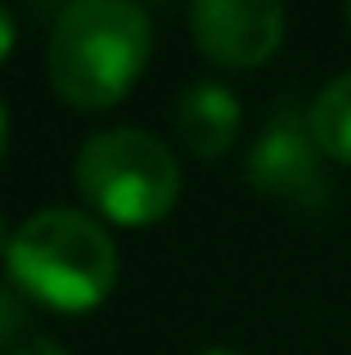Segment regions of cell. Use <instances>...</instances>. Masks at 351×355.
<instances>
[{
  "mask_svg": "<svg viewBox=\"0 0 351 355\" xmlns=\"http://www.w3.org/2000/svg\"><path fill=\"white\" fill-rule=\"evenodd\" d=\"M153 50V23L131 0H72L59 9L45 45L50 86L81 113L117 104L140 81Z\"/></svg>",
  "mask_w": 351,
  "mask_h": 355,
  "instance_id": "cell-1",
  "label": "cell"
},
{
  "mask_svg": "<svg viewBox=\"0 0 351 355\" xmlns=\"http://www.w3.org/2000/svg\"><path fill=\"white\" fill-rule=\"evenodd\" d=\"M9 279L54 311H90L117 284V248L95 216L45 207L9 239Z\"/></svg>",
  "mask_w": 351,
  "mask_h": 355,
  "instance_id": "cell-2",
  "label": "cell"
},
{
  "mask_svg": "<svg viewBox=\"0 0 351 355\" xmlns=\"http://www.w3.org/2000/svg\"><path fill=\"white\" fill-rule=\"evenodd\" d=\"M77 193L117 225H153L180 198V162L140 126L99 130L77 153Z\"/></svg>",
  "mask_w": 351,
  "mask_h": 355,
  "instance_id": "cell-3",
  "label": "cell"
},
{
  "mask_svg": "<svg viewBox=\"0 0 351 355\" xmlns=\"http://www.w3.org/2000/svg\"><path fill=\"white\" fill-rule=\"evenodd\" d=\"M248 184L257 193L298 202V207H320L329 198L325 180V153H320L311 121L293 108H280L257 144L248 148Z\"/></svg>",
  "mask_w": 351,
  "mask_h": 355,
  "instance_id": "cell-4",
  "label": "cell"
},
{
  "mask_svg": "<svg viewBox=\"0 0 351 355\" xmlns=\"http://www.w3.org/2000/svg\"><path fill=\"white\" fill-rule=\"evenodd\" d=\"M289 14L275 0H198L189 5L194 45L221 68H257L284 45Z\"/></svg>",
  "mask_w": 351,
  "mask_h": 355,
  "instance_id": "cell-5",
  "label": "cell"
},
{
  "mask_svg": "<svg viewBox=\"0 0 351 355\" xmlns=\"http://www.w3.org/2000/svg\"><path fill=\"white\" fill-rule=\"evenodd\" d=\"M239 99L221 81H194L176 104V130L180 144L198 157H221L239 139Z\"/></svg>",
  "mask_w": 351,
  "mask_h": 355,
  "instance_id": "cell-6",
  "label": "cell"
},
{
  "mask_svg": "<svg viewBox=\"0 0 351 355\" xmlns=\"http://www.w3.org/2000/svg\"><path fill=\"white\" fill-rule=\"evenodd\" d=\"M307 121H311V135H316L320 153L351 166V72L334 77L320 90Z\"/></svg>",
  "mask_w": 351,
  "mask_h": 355,
  "instance_id": "cell-7",
  "label": "cell"
},
{
  "mask_svg": "<svg viewBox=\"0 0 351 355\" xmlns=\"http://www.w3.org/2000/svg\"><path fill=\"white\" fill-rule=\"evenodd\" d=\"M27 329V302L14 284H0V351Z\"/></svg>",
  "mask_w": 351,
  "mask_h": 355,
  "instance_id": "cell-8",
  "label": "cell"
},
{
  "mask_svg": "<svg viewBox=\"0 0 351 355\" xmlns=\"http://www.w3.org/2000/svg\"><path fill=\"white\" fill-rule=\"evenodd\" d=\"M14 41H18V27H14V14H9V9L0 5V63L9 59V50H14Z\"/></svg>",
  "mask_w": 351,
  "mask_h": 355,
  "instance_id": "cell-9",
  "label": "cell"
},
{
  "mask_svg": "<svg viewBox=\"0 0 351 355\" xmlns=\"http://www.w3.org/2000/svg\"><path fill=\"white\" fill-rule=\"evenodd\" d=\"M9 355H72V351H63L59 342H50V338H36V342H27V347H18Z\"/></svg>",
  "mask_w": 351,
  "mask_h": 355,
  "instance_id": "cell-10",
  "label": "cell"
},
{
  "mask_svg": "<svg viewBox=\"0 0 351 355\" xmlns=\"http://www.w3.org/2000/svg\"><path fill=\"white\" fill-rule=\"evenodd\" d=\"M5 144H9V117H5V104H0V162H5Z\"/></svg>",
  "mask_w": 351,
  "mask_h": 355,
  "instance_id": "cell-11",
  "label": "cell"
},
{
  "mask_svg": "<svg viewBox=\"0 0 351 355\" xmlns=\"http://www.w3.org/2000/svg\"><path fill=\"white\" fill-rule=\"evenodd\" d=\"M9 239H14V234L5 230V216H0V252H9Z\"/></svg>",
  "mask_w": 351,
  "mask_h": 355,
  "instance_id": "cell-12",
  "label": "cell"
},
{
  "mask_svg": "<svg viewBox=\"0 0 351 355\" xmlns=\"http://www.w3.org/2000/svg\"><path fill=\"white\" fill-rule=\"evenodd\" d=\"M198 355H239V351H225V347H212V351H198Z\"/></svg>",
  "mask_w": 351,
  "mask_h": 355,
  "instance_id": "cell-13",
  "label": "cell"
},
{
  "mask_svg": "<svg viewBox=\"0 0 351 355\" xmlns=\"http://www.w3.org/2000/svg\"><path fill=\"white\" fill-rule=\"evenodd\" d=\"M347 23H351V9H347Z\"/></svg>",
  "mask_w": 351,
  "mask_h": 355,
  "instance_id": "cell-14",
  "label": "cell"
}]
</instances>
